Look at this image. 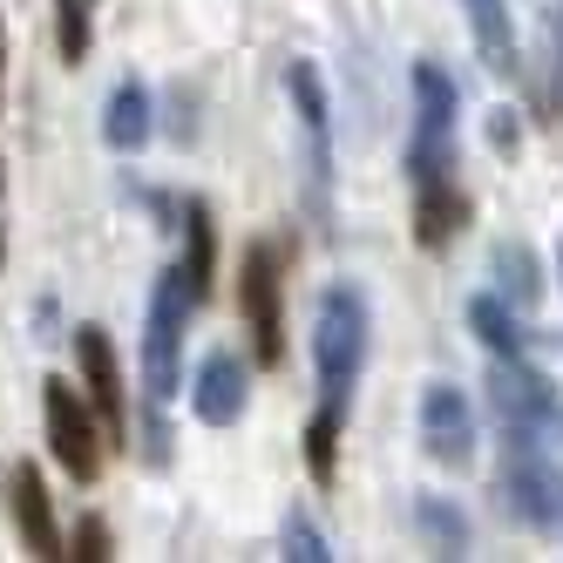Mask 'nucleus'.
<instances>
[{
  "label": "nucleus",
  "instance_id": "7ed1b4c3",
  "mask_svg": "<svg viewBox=\"0 0 563 563\" xmlns=\"http://www.w3.org/2000/svg\"><path fill=\"white\" fill-rule=\"evenodd\" d=\"M190 286L184 272H164L150 286V319H143V387L150 400H177L184 387V319H190Z\"/></svg>",
  "mask_w": 563,
  "mask_h": 563
},
{
  "label": "nucleus",
  "instance_id": "9d476101",
  "mask_svg": "<svg viewBox=\"0 0 563 563\" xmlns=\"http://www.w3.org/2000/svg\"><path fill=\"white\" fill-rule=\"evenodd\" d=\"M245 394H252V374H245V360L238 353H205V367H197L190 380V408L205 428H231L238 415H245Z\"/></svg>",
  "mask_w": 563,
  "mask_h": 563
},
{
  "label": "nucleus",
  "instance_id": "aec40b11",
  "mask_svg": "<svg viewBox=\"0 0 563 563\" xmlns=\"http://www.w3.org/2000/svg\"><path fill=\"white\" fill-rule=\"evenodd\" d=\"M468 333L489 346V353H522V327H516L509 299H475L468 306Z\"/></svg>",
  "mask_w": 563,
  "mask_h": 563
},
{
  "label": "nucleus",
  "instance_id": "cd10ccee",
  "mask_svg": "<svg viewBox=\"0 0 563 563\" xmlns=\"http://www.w3.org/2000/svg\"><path fill=\"white\" fill-rule=\"evenodd\" d=\"M0 190H8V170H0Z\"/></svg>",
  "mask_w": 563,
  "mask_h": 563
},
{
  "label": "nucleus",
  "instance_id": "ddd939ff",
  "mask_svg": "<svg viewBox=\"0 0 563 563\" xmlns=\"http://www.w3.org/2000/svg\"><path fill=\"white\" fill-rule=\"evenodd\" d=\"M468 224V197L455 190V177H441V184H415V238L428 252L441 245H455V231Z\"/></svg>",
  "mask_w": 563,
  "mask_h": 563
},
{
  "label": "nucleus",
  "instance_id": "39448f33",
  "mask_svg": "<svg viewBox=\"0 0 563 563\" xmlns=\"http://www.w3.org/2000/svg\"><path fill=\"white\" fill-rule=\"evenodd\" d=\"M489 408L503 415L509 434H556L563 441V400L556 387L537 374V367H522V353H496V367H489Z\"/></svg>",
  "mask_w": 563,
  "mask_h": 563
},
{
  "label": "nucleus",
  "instance_id": "a211bd4d",
  "mask_svg": "<svg viewBox=\"0 0 563 563\" xmlns=\"http://www.w3.org/2000/svg\"><path fill=\"white\" fill-rule=\"evenodd\" d=\"M340 421H346V408H333V400H319V415L306 421V468H312L319 489H327L333 468H340Z\"/></svg>",
  "mask_w": 563,
  "mask_h": 563
},
{
  "label": "nucleus",
  "instance_id": "412c9836",
  "mask_svg": "<svg viewBox=\"0 0 563 563\" xmlns=\"http://www.w3.org/2000/svg\"><path fill=\"white\" fill-rule=\"evenodd\" d=\"M449 170H455V143L434 136V130H415V136H408V177H415V184H441Z\"/></svg>",
  "mask_w": 563,
  "mask_h": 563
},
{
  "label": "nucleus",
  "instance_id": "4468645a",
  "mask_svg": "<svg viewBox=\"0 0 563 563\" xmlns=\"http://www.w3.org/2000/svg\"><path fill=\"white\" fill-rule=\"evenodd\" d=\"M177 272H184L190 299L205 306V299H211V278H218V231H211V211L197 205V197L184 205V265H177Z\"/></svg>",
  "mask_w": 563,
  "mask_h": 563
},
{
  "label": "nucleus",
  "instance_id": "1a4fd4ad",
  "mask_svg": "<svg viewBox=\"0 0 563 563\" xmlns=\"http://www.w3.org/2000/svg\"><path fill=\"white\" fill-rule=\"evenodd\" d=\"M8 509H14V530H21L27 556H42V563L68 556V543L55 530V509H48V482H42V468H34V462H14L8 468Z\"/></svg>",
  "mask_w": 563,
  "mask_h": 563
},
{
  "label": "nucleus",
  "instance_id": "a878e982",
  "mask_svg": "<svg viewBox=\"0 0 563 563\" xmlns=\"http://www.w3.org/2000/svg\"><path fill=\"white\" fill-rule=\"evenodd\" d=\"M489 143H496L503 156H516V143H522V130H516V115H509V109H489Z\"/></svg>",
  "mask_w": 563,
  "mask_h": 563
},
{
  "label": "nucleus",
  "instance_id": "c85d7f7f",
  "mask_svg": "<svg viewBox=\"0 0 563 563\" xmlns=\"http://www.w3.org/2000/svg\"><path fill=\"white\" fill-rule=\"evenodd\" d=\"M556 265H563V252H556Z\"/></svg>",
  "mask_w": 563,
  "mask_h": 563
},
{
  "label": "nucleus",
  "instance_id": "b1692460",
  "mask_svg": "<svg viewBox=\"0 0 563 563\" xmlns=\"http://www.w3.org/2000/svg\"><path fill=\"white\" fill-rule=\"evenodd\" d=\"M68 556L102 563V556H109V522H102V516H82V522H75V537H68Z\"/></svg>",
  "mask_w": 563,
  "mask_h": 563
},
{
  "label": "nucleus",
  "instance_id": "f8f14e48",
  "mask_svg": "<svg viewBox=\"0 0 563 563\" xmlns=\"http://www.w3.org/2000/svg\"><path fill=\"white\" fill-rule=\"evenodd\" d=\"M150 130H156L150 89L136 82V75H123V82L109 89V102H102V143H109L115 156H136V150L150 143Z\"/></svg>",
  "mask_w": 563,
  "mask_h": 563
},
{
  "label": "nucleus",
  "instance_id": "4be33fe9",
  "mask_svg": "<svg viewBox=\"0 0 563 563\" xmlns=\"http://www.w3.org/2000/svg\"><path fill=\"white\" fill-rule=\"evenodd\" d=\"M55 42H62V62H89V42H96V27H89V0H55Z\"/></svg>",
  "mask_w": 563,
  "mask_h": 563
},
{
  "label": "nucleus",
  "instance_id": "dca6fc26",
  "mask_svg": "<svg viewBox=\"0 0 563 563\" xmlns=\"http://www.w3.org/2000/svg\"><path fill=\"white\" fill-rule=\"evenodd\" d=\"M455 109H462V96H455L449 75H441L434 62H415V130L449 136L455 130Z\"/></svg>",
  "mask_w": 563,
  "mask_h": 563
},
{
  "label": "nucleus",
  "instance_id": "f03ea898",
  "mask_svg": "<svg viewBox=\"0 0 563 563\" xmlns=\"http://www.w3.org/2000/svg\"><path fill=\"white\" fill-rule=\"evenodd\" d=\"M238 312H245V327H252L258 360L278 367V360H286V252H278L272 238H258V245L238 258Z\"/></svg>",
  "mask_w": 563,
  "mask_h": 563
},
{
  "label": "nucleus",
  "instance_id": "f257e3e1",
  "mask_svg": "<svg viewBox=\"0 0 563 563\" xmlns=\"http://www.w3.org/2000/svg\"><path fill=\"white\" fill-rule=\"evenodd\" d=\"M367 292L360 286H327L319 292V312H312V360H319V400H333V408H346V394L360 380V367H367Z\"/></svg>",
  "mask_w": 563,
  "mask_h": 563
},
{
  "label": "nucleus",
  "instance_id": "9b49d317",
  "mask_svg": "<svg viewBox=\"0 0 563 563\" xmlns=\"http://www.w3.org/2000/svg\"><path fill=\"white\" fill-rule=\"evenodd\" d=\"M421 441L434 462H468L475 455V408L462 400V387H428L421 394Z\"/></svg>",
  "mask_w": 563,
  "mask_h": 563
},
{
  "label": "nucleus",
  "instance_id": "423d86ee",
  "mask_svg": "<svg viewBox=\"0 0 563 563\" xmlns=\"http://www.w3.org/2000/svg\"><path fill=\"white\" fill-rule=\"evenodd\" d=\"M42 421H48V455H55L75 482H96L109 441L96 434L89 400L75 394V380H42Z\"/></svg>",
  "mask_w": 563,
  "mask_h": 563
},
{
  "label": "nucleus",
  "instance_id": "f3484780",
  "mask_svg": "<svg viewBox=\"0 0 563 563\" xmlns=\"http://www.w3.org/2000/svg\"><path fill=\"white\" fill-rule=\"evenodd\" d=\"M415 522H421V543L434 556H468V516L449 496H415Z\"/></svg>",
  "mask_w": 563,
  "mask_h": 563
},
{
  "label": "nucleus",
  "instance_id": "0eeeda50",
  "mask_svg": "<svg viewBox=\"0 0 563 563\" xmlns=\"http://www.w3.org/2000/svg\"><path fill=\"white\" fill-rule=\"evenodd\" d=\"M75 367H82V387L102 415V441L109 449H130V400H123V367H115V346L102 327H75Z\"/></svg>",
  "mask_w": 563,
  "mask_h": 563
},
{
  "label": "nucleus",
  "instance_id": "393cba45",
  "mask_svg": "<svg viewBox=\"0 0 563 563\" xmlns=\"http://www.w3.org/2000/svg\"><path fill=\"white\" fill-rule=\"evenodd\" d=\"M550 115L563 123V0L550 8Z\"/></svg>",
  "mask_w": 563,
  "mask_h": 563
},
{
  "label": "nucleus",
  "instance_id": "6ab92c4d",
  "mask_svg": "<svg viewBox=\"0 0 563 563\" xmlns=\"http://www.w3.org/2000/svg\"><path fill=\"white\" fill-rule=\"evenodd\" d=\"M496 278H503V299L509 306H537L543 299V272H537V252L522 245H496Z\"/></svg>",
  "mask_w": 563,
  "mask_h": 563
},
{
  "label": "nucleus",
  "instance_id": "6e6552de",
  "mask_svg": "<svg viewBox=\"0 0 563 563\" xmlns=\"http://www.w3.org/2000/svg\"><path fill=\"white\" fill-rule=\"evenodd\" d=\"M286 96H292V115H299L306 143H312V184H327V170H333V102H327L319 62H306V55L286 62Z\"/></svg>",
  "mask_w": 563,
  "mask_h": 563
},
{
  "label": "nucleus",
  "instance_id": "5701e85b",
  "mask_svg": "<svg viewBox=\"0 0 563 563\" xmlns=\"http://www.w3.org/2000/svg\"><path fill=\"white\" fill-rule=\"evenodd\" d=\"M286 556H292V563H333V543H327V537H319L312 522L292 509V516H286Z\"/></svg>",
  "mask_w": 563,
  "mask_h": 563
},
{
  "label": "nucleus",
  "instance_id": "2eb2a0df",
  "mask_svg": "<svg viewBox=\"0 0 563 563\" xmlns=\"http://www.w3.org/2000/svg\"><path fill=\"white\" fill-rule=\"evenodd\" d=\"M462 14L475 27V48L489 75H516V27H509V0H462Z\"/></svg>",
  "mask_w": 563,
  "mask_h": 563
},
{
  "label": "nucleus",
  "instance_id": "20e7f679",
  "mask_svg": "<svg viewBox=\"0 0 563 563\" xmlns=\"http://www.w3.org/2000/svg\"><path fill=\"white\" fill-rule=\"evenodd\" d=\"M496 496H503V509H509L516 522H530V530H556V522H563V475H556V462L543 455L537 434H509Z\"/></svg>",
  "mask_w": 563,
  "mask_h": 563
},
{
  "label": "nucleus",
  "instance_id": "bb28decb",
  "mask_svg": "<svg viewBox=\"0 0 563 563\" xmlns=\"http://www.w3.org/2000/svg\"><path fill=\"white\" fill-rule=\"evenodd\" d=\"M0 96H8V21H0Z\"/></svg>",
  "mask_w": 563,
  "mask_h": 563
}]
</instances>
